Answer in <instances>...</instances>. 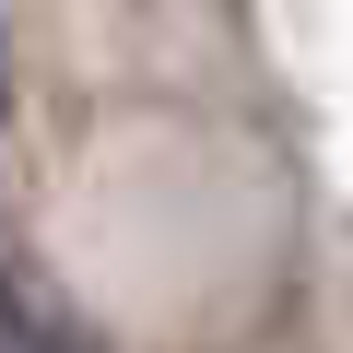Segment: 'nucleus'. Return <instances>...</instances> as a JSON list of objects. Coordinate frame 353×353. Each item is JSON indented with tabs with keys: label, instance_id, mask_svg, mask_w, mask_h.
Returning a JSON list of instances; mask_svg holds the SVG:
<instances>
[{
	"label": "nucleus",
	"instance_id": "1",
	"mask_svg": "<svg viewBox=\"0 0 353 353\" xmlns=\"http://www.w3.org/2000/svg\"><path fill=\"white\" fill-rule=\"evenodd\" d=\"M0 353H106V341H94V318L48 271H24L12 248H0Z\"/></svg>",
	"mask_w": 353,
	"mask_h": 353
},
{
	"label": "nucleus",
	"instance_id": "2",
	"mask_svg": "<svg viewBox=\"0 0 353 353\" xmlns=\"http://www.w3.org/2000/svg\"><path fill=\"white\" fill-rule=\"evenodd\" d=\"M0 130H12V36H0Z\"/></svg>",
	"mask_w": 353,
	"mask_h": 353
}]
</instances>
